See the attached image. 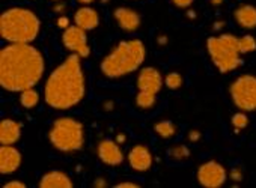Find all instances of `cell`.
<instances>
[{
	"label": "cell",
	"mask_w": 256,
	"mask_h": 188,
	"mask_svg": "<svg viewBox=\"0 0 256 188\" xmlns=\"http://www.w3.org/2000/svg\"><path fill=\"white\" fill-rule=\"evenodd\" d=\"M46 74V58L34 44H8L0 50V86L6 92L35 88Z\"/></svg>",
	"instance_id": "obj_1"
},
{
	"label": "cell",
	"mask_w": 256,
	"mask_h": 188,
	"mask_svg": "<svg viewBox=\"0 0 256 188\" xmlns=\"http://www.w3.org/2000/svg\"><path fill=\"white\" fill-rule=\"evenodd\" d=\"M84 95L86 76L82 58L70 53L47 76L42 88V100L50 108L65 112L77 107Z\"/></svg>",
	"instance_id": "obj_2"
},
{
	"label": "cell",
	"mask_w": 256,
	"mask_h": 188,
	"mask_svg": "<svg viewBox=\"0 0 256 188\" xmlns=\"http://www.w3.org/2000/svg\"><path fill=\"white\" fill-rule=\"evenodd\" d=\"M146 59V47L142 40L119 41L101 60L100 71L108 80H118L139 71Z\"/></svg>",
	"instance_id": "obj_3"
},
{
	"label": "cell",
	"mask_w": 256,
	"mask_h": 188,
	"mask_svg": "<svg viewBox=\"0 0 256 188\" xmlns=\"http://www.w3.org/2000/svg\"><path fill=\"white\" fill-rule=\"evenodd\" d=\"M41 34V20L35 11L11 6L0 16V36L8 44H32Z\"/></svg>",
	"instance_id": "obj_4"
},
{
	"label": "cell",
	"mask_w": 256,
	"mask_h": 188,
	"mask_svg": "<svg viewBox=\"0 0 256 188\" xmlns=\"http://www.w3.org/2000/svg\"><path fill=\"white\" fill-rule=\"evenodd\" d=\"M206 52L218 72L228 74L242 65V54L238 36L232 34H218L206 40Z\"/></svg>",
	"instance_id": "obj_5"
},
{
	"label": "cell",
	"mask_w": 256,
	"mask_h": 188,
	"mask_svg": "<svg viewBox=\"0 0 256 188\" xmlns=\"http://www.w3.org/2000/svg\"><path fill=\"white\" fill-rule=\"evenodd\" d=\"M47 136L50 144L62 154L78 152L84 146V126L78 119L71 116L54 119Z\"/></svg>",
	"instance_id": "obj_6"
},
{
	"label": "cell",
	"mask_w": 256,
	"mask_h": 188,
	"mask_svg": "<svg viewBox=\"0 0 256 188\" xmlns=\"http://www.w3.org/2000/svg\"><path fill=\"white\" fill-rule=\"evenodd\" d=\"M136 86V107H139L140 110H151L157 102V95L164 86V77L156 66H142L138 71Z\"/></svg>",
	"instance_id": "obj_7"
},
{
	"label": "cell",
	"mask_w": 256,
	"mask_h": 188,
	"mask_svg": "<svg viewBox=\"0 0 256 188\" xmlns=\"http://www.w3.org/2000/svg\"><path fill=\"white\" fill-rule=\"evenodd\" d=\"M229 95L232 102L240 112L256 110V76L241 74L229 86Z\"/></svg>",
	"instance_id": "obj_8"
},
{
	"label": "cell",
	"mask_w": 256,
	"mask_h": 188,
	"mask_svg": "<svg viewBox=\"0 0 256 188\" xmlns=\"http://www.w3.org/2000/svg\"><path fill=\"white\" fill-rule=\"evenodd\" d=\"M62 46L71 53L77 54L82 59L90 56V44L88 40V32L80 29L76 24H71L62 32Z\"/></svg>",
	"instance_id": "obj_9"
},
{
	"label": "cell",
	"mask_w": 256,
	"mask_h": 188,
	"mask_svg": "<svg viewBox=\"0 0 256 188\" xmlns=\"http://www.w3.org/2000/svg\"><path fill=\"white\" fill-rule=\"evenodd\" d=\"M196 176L202 186L218 188V186L224 185V182L229 178V173L222 162H218L216 160H208L199 166Z\"/></svg>",
	"instance_id": "obj_10"
},
{
	"label": "cell",
	"mask_w": 256,
	"mask_h": 188,
	"mask_svg": "<svg viewBox=\"0 0 256 188\" xmlns=\"http://www.w3.org/2000/svg\"><path fill=\"white\" fill-rule=\"evenodd\" d=\"M96 156L102 164L108 167H118L125 160L120 143L112 138H102L96 144Z\"/></svg>",
	"instance_id": "obj_11"
},
{
	"label": "cell",
	"mask_w": 256,
	"mask_h": 188,
	"mask_svg": "<svg viewBox=\"0 0 256 188\" xmlns=\"http://www.w3.org/2000/svg\"><path fill=\"white\" fill-rule=\"evenodd\" d=\"M126 162L134 172H148L154 164V155L146 144H134L126 154Z\"/></svg>",
	"instance_id": "obj_12"
},
{
	"label": "cell",
	"mask_w": 256,
	"mask_h": 188,
	"mask_svg": "<svg viewBox=\"0 0 256 188\" xmlns=\"http://www.w3.org/2000/svg\"><path fill=\"white\" fill-rule=\"evenodd\" d=\"M113 18H114L118 28L126 34H133V32L139 30L140 24H142L140 14L130 6H118L113 11Z\"/></svg>",
	"instance_id": "obj_13"
},
{
	"label": "cell",
	"mask_w": 256,
	"mask_h": 188,
	"mask_svg": "<svg viewBox=\"0 0 256 188\" xmlns=\"http://www.w3.org/2000/svg\"><path fill=\"white\" fill-rule=\"evenodd\" d=\"M22 152L14 144H2L0 148V173L12 174L22 166Z\"/></svg>",
	"instance_id": "obj_14"
},
{
	"label": "cell",
	"mask_w": 256,
	"mask_h": 188,
	"mask_svg": "<svg viewBox=\"0 0 256 188\" xmlns=\"http://www.w3.org/2000/svg\"><path fill=\"white\" fill-rule=\"evenodd\" d=\"M72 22L80 29H83L86 32H90V30H94V29H96L100 26L101 18H100V12L95 8H92L90 5H82L74 12Z\"/></svg>",
	"instance_id": "obj_15"
},
{
	"label": "cell",
	"mask_w": 256,
	"mask_h": 188,
	"mask_svg": "<svg viewBox=\"0 0 256 188\" xmlns=\"http://www.w3.org/2000/svg\"><path fill=\"white\" fill-rule=\"evenodd\" d=\"M23 125L17 119L5 118L0 122V143L2 144H16L22 138Z\"/></svg>",
	"instance_id": "obj_16"
},
{
	"label": "cell",
	"mask_w": 256,
	"mask_h": 188,
	"mask_svg": "<svg viewBox=\"0 0 256 188\" xmlns=\"http://www.w3.org/2000/svg\"><path fill=\"white\" fill-rule=\"evenodd\" d=\"M38 186L40 188H71L72 179L64 170H48L41 176Z\"/></svg>",
	"instance_id": "obj_17"
},
{
	"label": "cell",
	"mask_w": 256,
	"mask_h": 188,
	"mask_svg": "<svg viewBox=\"0 0 256 188\" xmlns=\"http://www.w3.org/2000/svg\"><path fill=\"white\" fill-rule=\"evenodd\" d=\"M234 20L241 29H256V6L248 4L238 5L234 11Z\"/></svg>",
	"instance_id": "obj_18"
},
{
	"label": "cell",
	"mask_w": 256,
	"mask_h": 188,
	"mask_svg": "<svg viewBox=\"0 0 256 188\" xmlns=\"http://www.w3.org/2000/svg\"><path fill=\"white\" fill-rule=\"evenodd\" d=\"M154 132L164 138V140H169V138H174L178 132V128L175 125V122L169 120V119H162V120H157L154 124Z\"/></svg>",
	"instance_id": "obj_19"
},
{
	"label": "cell",
	"mask_w": 256,
	"mask_h": 188,
	"mask_svg": "<svg viewBox=\"0 0 256 188\" xmlns=\"http://www.w3.org/2000/svg\"><path fill=\"white\" fill-rule=\"evenodd\" d=\"M20 106L26 110H32L35 108L40 101H41V95L40 92L35 89V88H29V89H24L20 92Z\"/></svg>",
	"instance_id": "obj_20"
},
{
	"label": "cell",
	"mask_w": 256,
	"mask_h": 188,
	"mask_svg": "<svg viewBox=\"0 0 256 188\" xmlns=\"http://www.w3.org/2000/svg\"><path fill=\"white\" fill-rule=\"evenodd\" d=\"M168 155L170 160H175V161H182V160H187L190 156V149L187 144H182V143H178V144H174L172 148H169L168 150Z\"/></svg>",
	"instance_id": "obj_21"
},
{
	"label": "cell",
	"mask_w": 256,
	"mask_h": 188,
	"mask_svg": "<svg viewBox=\"0 0 256 188\" xmlns=\"http://www.w3.org/2000/svg\"><path fill=\"white\" fill-rule=\"evenodd\" d=\"M238 44H240V50H241L242 56L256 52V38L253 35H250V34L238 36Z\"/></svg>",
	"instance_id": "obj_22"
},
{
	"label": "cell",
	"mask_w": 256,
	"mask_h": 188,
	"mask_svg": "<svg viewBox=\"0 0 256 188\" xmlns=\"http://www.w3.org/2000/svg\"><path fill=\"white\" fill-rule=\"evenodd\" d=\"M184 83V78L181 76V72L178 71H170L164 76V86L170 90H178Z\"/></svg>",
	"instance_id": "obj_23"
},
{
	"label": "cell",
	"mask_w": 256,
	"mask_h": 188,
	"mask_svg": "<svg viewBox=\"0 0 256 188\" xmlns=\"http://www.w3.org/2000/svg\"><path fill=\"white\" fill-rule=\"evenodd\" d=\"M230 124L235 128V131H241V130L247 128V125H248V116H247V113L246 112L235 113L232 116V119H230Z\"/></svg>",
	"instance_id": "obj_24"
},
{
	"label": "cell",
	"mask_w": 256,
	"mask_h": 188,
	"mask_svg": "<svg viewBox=\"0 0 256 188\" xmlns=\"http://www.w3.org/2000/svg\"><path fill=\"white\" fill-rule=\"evenodd\" d=\"M194 0H170V4L180 10H188L193 5Z\"/></svg>",
	"instance_id": "obj_25"
},
{
	"label": "cell",
	"mask_w": 256,
	"mask_h": 188,
	"mask_svg": "<svg viewBox=\"0 0 256 188\" xmlns=\"http://www.w3.org/2000/svg\"><path fill=\"white\" fill-rule=\"evenodd\" d=\"M116 188H139L140 184L134 182V180H122V182H118L114 184Z\"/></svg>",
	"instance_id": "obj_26"
},
{
	"label": "cell",
	"mask_w": 256,
	"mask_h": 188,
	"mask_svg": "<svg viewBox=\"0 0 256 188\" xmlns=\"http://www.w3.org/2000/svg\"><path fill=\"white\" fill-rule=\"evenodd\" d=\"M229 178H230L232 180H235V182H240V180L242 179V172H241V168H240V167H234V168L229 172Z\"/></svg>",
	"instance_id": "obj_27"
},
{
	"label": "cell",
	"mask_w": 256,
	"mask_h": 188,
	"mask_svg": "<svg viewBox=\"0 0 256 188\" xmlns=\"http://www.w3.org/2000/svg\"><path fill=\"white\" fill-rule=\"evenodd\" d=\"M5 188H26V184L22 182V180H17V179H12V180H8L4 184Z\"/></svg>",
	"instance_id": "obj_28"
},
{
	"label": "cell",
	"mask_w": 256,
	"mask_h": 188,
	"mask_svg": "<svg viewBox=\"0 0 256 188\" xmlns=\"http://www.w3.org/2000/svg\"><path fill=\"white\" fill-rule=\"evenodd\" d=\"M70 18L66 16H59L58 17V28H60L62 30H65L66 28H70Z\"/></svg>",
	"instance_id": "obj_29"
},
{
	"label": "cell",
	"mask_w": 256,
	"mask_h": 188,
	"mask_svg": "<svg viewBox=\"0 0 256 188\" xmlns=\"http://www.w3.org/2000/svg\"><path fill=\"white\" fill-rule=\"evenodd\" d=\"M200 137H202V134H200V131H199V130H192V131L188 132V140H190L192 143L199 142V140H200Z\"/></svg>",
	"instance_id": "obj_30"
},
{
	"label": "cell",
	"mask_w": 256,
	"mask_h": 188,
	"mask_svg": "<svg viewBox=\"0 0 256 188\" xmlns=\"http://www.w3.org/2000/svg\"><path fill=\"white\" fill-rule=\"evenodd\" d=\"M65 10H66V6L64 5V4H56V6L53 8V11L54 12H58L59 16H65L64 12H65Z\"/></svg>",
	"instance_id": "obj_31"
},
{
	"label": "cell",
	"mask_w": 256,
	"mask_h": 188,
	"mask_svg": "<svg viewBox=\"0 0 256 188\" xmlns=\"http://www.w3.org/2000/svg\"><path fill=\"white\" fill-rule=\"evenodd\" d=\"M94 185H95V186H100V188H102V186H106V185H107V182H106L104 179H96V180L94 182Z\"/></svg>",
	"instance_id": "obj_32"
},
{
	"label": "cell",
	"mask_w": 256,
	"mask_h": 188,
	"mask_svg": "<svg viewBox=\"0 0 256 188\" xmlns=\"http://www.w3.org/2000/svg\"><path fill=\"white\" fill-rule=\"evenodd\" d=\"M76 2H78L80 5H90L95 2V0H76Z\"/></svg>",
	"instance_id": "obj_33"
},
{
	"label": "cell",
	"mask_w": 256,
	"mask_h": 188,
	"mask_svg": "<svg viewBox=\"0 0 256 188\" xmlns=\"http://www.w3.org/2000/svg\"><path fill=\"white\" fill-rule=\"evenodd\" d=\"M223 2H224V0H211L212 6H220V5H223Z\"/></svg>",
	"instance_id": "obj_34"
},
{
	"label": "cell",
	"mask_w": 256,
	"mask_h": 188,
	"mask_svg": "<svg viewBox=\"0 0 256 188\" xmlns=\"http://www.w3.org/2000/svg\"><path fill=\"white\" fill-rule=\"evenodd\" d=\"M116 142H119V143L125 142V134H118V138H116Z\"/></svg>",
	"instance_id": "obj_35"
},
{
	"label": "cell",
	"mask_w": 256,
	"mask_h": 188,
	"mask_svg": "<svg viewBox=\"0 0 256 188\" xmlns=\"http://www.w3.org/2000/svg\"><path fill=\"white\" fill-rule=\"evenodd\" d=\"M158 42H162V46H164L168 42V38L166 36H158Z\"/></svg>",
	"instance_id": "obj_36"
},
{
	"label": "cell",
	"mask_w": 256,
	"mask_h": 188,
	"mask_svg": "<svg viewBox=\"0 0 256 188\" xmlns=\"http://www.w3.org/2000/svg\"><path fill=\"white\" fill-rule=\"evenodd\" d=\"M52 2H60V0H52Z\"/></svg>",
	"instance_id": "obj_37"
}]
</instances>
